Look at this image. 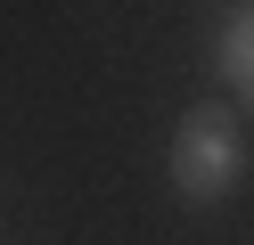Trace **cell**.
<instances>
[{
  "label": "cell",
  "instance_id": "obj_1",
  "mask_svg": "<svg viewBox=\"0 0 254 245\" xmlns=\"http://www.w3.org/2000/svg\"><path fill=\"white\" fill-rule=\"evenodd\" d=\"M172 196L181 204H221V196L246 180V114L230 98H197V106L172 123Z\"/></svg>",
  "mask_w": 254,
  "mask_h": 245
},
{
  "label": "cell",
  "instance_id": "obj_2",
  "mask_svg": "<svg viewBox=\"0 0 254 245\" xmlns=\"http://www.w3.org/2000/svg\"><path fill=\"white\" fill-rule=\"evenodd\" d=\"M213 65H221V90L254 114V0L221 16V41H213Z\"/></svg>",
  "mask_w": 254,
  "mask_h": 245
}]
</instances>
